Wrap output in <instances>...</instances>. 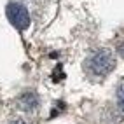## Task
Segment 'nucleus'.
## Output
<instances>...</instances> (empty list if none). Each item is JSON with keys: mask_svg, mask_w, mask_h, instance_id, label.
<instances>
[{"mask_svg": "<svg viewBox=\"0 0 124 124\" xmlns=\"http://www.w3.org/2000/svg\"><path fill=\"white\" fill-rule=\"evenodd\" d=\"M115 67V58L108 49H101L93 54V58L89 60V68L93 70L96 75H107L108 72H112Z\"/></svg>", "mask_w": 124, "mask_h": 124, "instance_id": "1", "label": "nucleus"}, {"mask_svg": "<svg viewBox=\"0 0 124 124\" xmlns=\"http://www.w3.org/2000/svg\"><path fill=\"white\" fill-rule=\"evenodd\" d=\"M7 18L11 24L18 30H26L30 26V14L26 7L21 4H9L7 5Z\"/></svg>", "mask_w": 124, "mask_h": 124, "instance_id": "2", "label": "nucleus"}, {"mask_svg": "<svg viewBox=\"0 0 124 124\" xmlns=\"http://www.w3.org/2000/svg\"><path fill=\"white\" fill-rule=\"evenodd\" d=\"M19 105L23 110H33L35 107L39 105V98L35 93H24L21 98H19Z\"/></svg>", "mask_w": 124, "mask_h": 124, "instance_id": "3", "label": "nucleus"}, {"mask_svg": "<svg viewBox=\"0 0 124 124\" xmlns=\"http://www.w3.org/2000/svg\"><path fill=\"white\" fill-rule=\"evenodd\" d=\"M117 103H119V108L124 112V86L117 91Z\"/></svg>", "mask_w": 124, "mask_h": 124, "instance_id": "4", "label": "nucleus"}, {"mask_svg": "<svg viewBox=\"0 0 124 124\" xmlns=\"http://www.w3.org/2000/svg\"><path fill=\"white\" fill-rule=\"evenodd\" d=\"M119 53H121V56L124 58V44H121V46H119Z\"/></svg>", "mask_w": 124, "mask_h": 124, "instance_id": "5", "label": "nucleus"}, {"mask_svg": "<svg viewBox=\"0 0 124 124\" xmlns=\"http://www.w3.org/2000/svg\"><path fill=\"white\" fill-rule=\"evenodd\" d=\"M11 124H24V122H21V121H16V122H11Z\"/></svg>", "mask_w": 124, "mask_h": 124, "instance_id": "6", "label": "nucleus"}]
</instances>
